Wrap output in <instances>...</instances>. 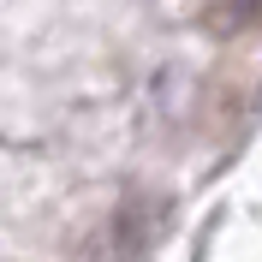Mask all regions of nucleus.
Masks as SVG:
<instances>
[]
</instances>
